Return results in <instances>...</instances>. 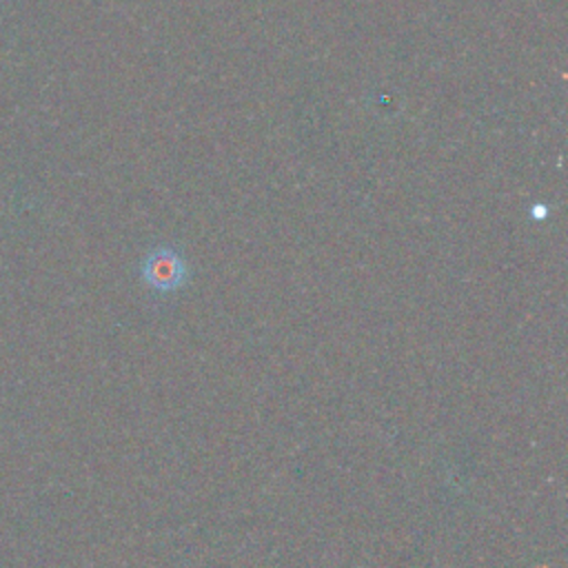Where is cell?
I'll list each match as a JSON object with an SVG mask.
<instances>
[{"label":"cell","instance_id":"6da1fadb","mask_svg":"<svg viewBox=\"0 0 568 568\" xmlns=\"http://www.w3.org/2000/svg\"><path fill=\"white\" fill-rule=\"evenodd\" d=\"M142 280L160 293H171L184 286L189 271L184 260L171 246H158L146 253L142 262Z\"/></svg>","mask_w":568,"mask_h":568}]
</instances>
